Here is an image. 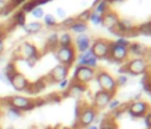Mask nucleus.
Instances as JSON below:
<instances>
[{"mask_svg":"<svg viewBox=\"0 0 151 129\" xmlns=\"http://www.w3.org/2000/svg\"><path fill=\"white\" fill-rule=\"evenodd\" d=\"M97 82L100 87V90L107 91L110 94H113L117 89L116 79H113L109 73L106 72H98L97 73Z\"/></svg>","mask_w":151,"mask_h":129,"instance_id":"nucleus-1","label":"nucleus"},{"mask_svg":"<svg viewBox=\"0 0 151 129\" xmlns=\"http://www.w3.org/2000/svg\"><path fill=\"white\" fill-rule=\"evenodd\" d=\"M57 59L59 62L66 67H70L74 61H76V50L73 46L68 47H59L57 49Z\"/></svg>","mask_w":151,"mask_h":129,"instance_id":"nucleus-2","label":"nucleus"},{"mask_svg":"<svg viewBox=\"0 0 151 129\" xmlns=\"http://www.w3.org/2000/svg\"><path fill=\"white\" fill-rule=\"evenodd\" d=\"M8 104L14 107V108H17L20 111H27V110H31V109H33L35 107V102L34 101H32L28 97L20 96V95L11 96L9 100H8Z\"/></svg>","mask_w":151,"mask_h":129,"instance_id":"nucleus-3","label":"nucleus"},{"mask_svg":"<svg viewBox=\"0 0 151 129\" xmlns=\"http://www.w3.org/2000/svg\"><path fill=\"white\" fill-rule=\"evenodd\" d=\"M73 77H74V82L85 84L94 77V69H92L87 66H78L74 70Z\"/></svg>","mask_w":151,"mask_h":129,"instance_id":"nucleus-4","label":"nucleus"},{"mask_svg":"<svg viewBox=\"0 0 151 129\" xmlns=\"http://www.w3.org/2000/svg\"><path fill=\"white\" fill-rule=\"evenodd\" d=\"M147 69V62L143 57H137L127 62L126 64V70L132 74V75H139L144 74Z\"/></svg>","mask_w":151,"mask_h":129,"instance_id":"nucleus-5","label":"nucleus"},{"mask_svg":"<svg viewBox=\"0 0 151 129\" xmlns=\"http://www.w3.org/2000/svg\"><path fill=\"white\" fill-rule=\"evenodd\" d=\"M127 111L133 117H143L150 111V106L145 101H133L130 103Z\"/></svg>","mask_w":151,"mask_h":129,"instance_id":"nucleus-6","label":"nucleus"},{"mask_svg":"<svg viewBox=\"0 0 151 129\" xmlns=\"http://www.w3.org/2000/svg\"><path fill=\"white\" fill-rule=\"evenodd\" d=\"M90 49L97 59L98 57H105L110 54V42H107L105 40H97L91 46Z\"/></svg>","mask_w":151,"mask_h":129,"instance_id":"nucleus-7","label":"nucleus"},{"mask_svg":"<svg viewBox=\"0 0 151 129\" xmlns=\"http://www.w3.org/2000/svg\"><path fill=\"white\" fill-rule=\"evenodd\" d=\"M97 115V111L93 107H85L79 114V124L81 127H88L92 124Z\"/></svg>","mask_w":151,"mask_h":129,"instance_id":"nucleus-8","label":"nucleus"},{"mask_svg":"<svg viewBox=\"0 0 151 129\" xmlns=\"http://www.w3.org/2000/svg\"><path fill=\"white\" fill-rule=\"evenodd\" d=\"M113 60L116 61H124L129 55V49L123 46H118L114 42L110 43V54Z\"/></svg>","mask_w":151,"mask_h":129,"instance_id":"nucleus-9","label":"nucleus"},{"mask_svg":"<svg viewBox=\"0 0 151 129\" xmlns=\"http://www.w3.org/2000/svg\"><path fill=\"white\" fill-rule=\"evenodd\" d=\"M112 95L113 94H110L107 91H104V90H99L94 94V97H93V104L96 108L98 109H103L105 108L106 106H109L110 101L112 100Z\"/></svg>","mask_w":151,"mask_h":129,"instance_id":"nucleus-10","label":"nucleus"},{"mask_svg":"<svg viewBox=\"0 0 151 129\" xmlns=\"http://www.w3.org/2000/svg\"><path fill=\"white\" fill-rule=\"evenodd\" d=\"M67 73H68V67H66V66L59 63V64H57V66L50 72L48 76L51 77V80H52L53 82H58V83H59L60 81H63V80L66 79Z\"/></svg>","mask_w":151,"mask_h":129,"instance_id":"nucleus-11","label":"nucleus"},{"mask_svg":"<svg viewBox=\"0 0 151 129\" xmlns=\"http://www.w3.org/2000/svg\"><path fill=\"white\" fill-rule=\"evenodd\" d=\"M11 84L12 87L18 90V91H24V90H27L28 89V86H29V82L27 81V79L21 74V73H17L12 79H11Z\"/></svg>","mask_w":151,"mask_h":129,"instance_id":"nucleus-12","label":"nucleus"},{"mask_svg":"<svg viewBox=\"0 0 151 129\" xmlns=\"http://www.w3.org/2000/svg\"><path fill=\"white\" fill-rule=\"evenodd\" d=\"M118 21H119V18L116 13L111 12V11H107L106 13L103 14V19H101V23L110 30H113L117 25H118Z\"/></svg>","mask_w":151,"mask_h":129,"instance_id":"nucleus-13","label":"nucleus"},{"mask_svg":"<svg viewBox=\"0 0 151 129\" xmlns=\"http://www.w3.org/2000/svg\"><path fill=\"white\" fill-rule=\"evenodd\" d=\"M20 53L22 56H25L26 59L31 57V56H34V55H38V49L34 45L29 43V42H24L21 43L20 46Z\"/></svg>","mask_w":151,"mask_h":129,"instance_id":"nucleus-14","label":"nucleus"},{"mask_svg":"<svg viewBox=\"0 0 151 129\" xmlns=\"http://www.w3.org/2000/svg\"><path fill=\"white\" fill-rule=\"evenodd\" d=\"M76 42H77V48H78L79 52L84 53V52L90 49V43L91 42H90V38L86 34H79L77 36Z\"/></svg>","mask_w":151,"mask_h":129,"instance_id":"nucleus-15","label":"nucleus"},{"mask_svg":"<svg viewBox=\"0 0 151 129\" xmlns=\"http://www.w3.org/2000/svg\"><path fill=\"white\" fill-rule=\"evenodd\" d=\"M84 91H85V86L81 84V83L74 82L72 86H70V88H68V93H67V94L71 95V96L77 97V96H80Z\"/></svg>","mask_w":151,"mask_h":129,"instance_id":"nucleus-16","label":"nucleus"},{"mask_svg":"<svg viewBox=\"0 0 151 129\" xmlns=\"http://www.w3.org/2000/svg\"><path fill=\"white\" fill-rule=\"evenodd\" d=\"M22 28L27 34H35L42 28V25L40 22H38V21H34V22L26 23L25 26H22Z\"/></svg>","mask_w":151,"mask_h":129,"instance_id":"nucleus-17","label":"nucleus"},{"mask_svg":"<svg viewBox=\"0 0 151 129\" xmlns=\"http://www.w3.org/2000/svg\"><path fill=\"white\" fill-rule=\"evenodd\" d=\"M13 20L17 26H21V27L25 26L26 25V13L22 12L21 9L15 11V13L13 14Z\"/></svg>","mask_w":151,"mask_h":129,"instance_id":"nucleus-18","label":"nucleus"},{"mask_svg":"<svg viewBox=\"0 0 151 129\" xmlns=\"http://www.w3.org/2000/svg\"><path fill=\"white\" fill-rule=\"evenodd\" d=\"M41 6V0H29L27 2H25L22 6H21V11L27 13V12H32L35 7H40Z\"/></svg>","mask_w":151,"mask_h":129,"instance_id":"nucleus-19","label":"nucleus"},{"mask_svg":"<svg viewBox=\"0 0 151 129\" xmlns=\"http://www.w3.org/2000/svg\"><path fill=\"white\" fill-rule=\"evenodd\" d=\"M4 75L8 79V81H11V79L18 73L17 72V68H15V64L13 63V62H8L7 64H6V67H5V69H4ZM11 83V82H9Z\"/></svg>","mask_w":151,"mask_h":129,"instance_id":"nucleus-20","label":"nucleus"},{"mask_svg":"<svg viewBox=\"0 0 151 129\" xmlns=\"http://www.w3.org/2000/svg\"><path fill=\"white\" fill-rule=\"evenodd\" d=\"M58 43H59V47H68V46H72V38H71V35L68 33H64L58 39Z\"/></svg>","mask_w":151,"mask_h":129,"instance_id":"nucleus-21","label":"nucleus"},{"mask_svg":"<svg viewBox=\"0 0 151 129\" xmlns=\"http://www.w3.org/2000/svg\"><path fill=\"white\" fill-rule=\"evenodd\" d=\"M73 32H76V33H79V34H84V32L87 29V26H86V23H84V22H79V21H76L71 27H70Z\"/></svg>","mask_w":151,"mask_h":129,"instance_id":"nucleus-22","label":"nucleus"},{"mask_svg":"<svg viewBox=\"0 0 151 129\" xmlns=\"http://www.w3.org/2000/svg\"><path fill=\"white\" fill-rule=\"evenodd\" d=\"M127 49H129V52H131L132 54H136V55H142L144 53V47L139 43H130Z\"/></svg>","mask_w":151,"mask_h":129,"instance_id":"nucleus-23","label":"nucleus"},{"mask_svg":"<svg viewBox=\"0 0 151 129\" xmlns=\"http://www.w3.org/2000/svg\"><path fill=\"white\" fill-rule=\"evenodd\" d=\"M109 5H110V1L109 0H101L98 5H97V8H96V12H98L99 14H104L109 11Z\"/></svg>","mask_w":151,"mask_h":129,"instance_id":"nucleus-24","label":"nucleus"},{"mask_svg":"<svg viewBox=\"0 0 151 129\" xmlns=\"http://www.w3.org/2000/svg\"><path fill=\"white\" fill-rule=\"evenodd\" d=\"M7 116H8L9 118H18V117H20V116H21V111H20V110H18L17 108H14V107L9 106V107H8V109H7Z\"/></svg>","mask_w":151,"mask_h":129,"instance_id":"nucleus-25","label":"nucleus"},{"mask_svg":"<svg viewBox=\"0 0 151 129\" xmlns=\"http://www.w3.org/2000/svg\"><path fill=\"white\" fill-rule=\"evenodd\" d=\"M44 23L48 27H53L57 25V20L52 14H45L44 15Z\"/></svg>","mask_w":151,"mask_h":129,"instance_id":"nucleus-26","label":"nucleus"},{"mask_svg":"<svg viewBox=\"0 0 151 129\" xmlns=\"http://www.w3.org/2000/svg\"><path fill=\"white\" fill-rule=\"evenodd\" d=\"M101 19H103V15L94 11V12H92L90 14V19L88 20H91L92 23H94V25H99V23H101Z\"/></svg>","mask_w":151,"mask_h":129,"instance_id":"nucleus-27","label":"nucleus"},{"mask_svg":"<svg viewBox=\"0 0 151 129\" xmlns=\"http://www.w3.org/2000/svg\"><path fill=\"white\" fill-rule=\"evenodd\" d=\"M138 32L143 34H151V22H145L138 27Z\"/></svg>","mask_w":151,"mask_h":129,"instance_id":"nucleus-28","label":"nucleus"},{"mask_svg":"<svg viewBox=\"0 0 151 129\" xmlns=\"http://www.w3.org/2000/svg\"><path fill=\"white\" fill-rule=\"evenodd\" d=\"M98 129H116V124L113 123L112 120H105V121H103L100 128H98Z\"/></svg>","mask_w":151,"mask_h":129,"instance_id":"nucleus-29","label":"nucleus"},{"mask_svg":"<svg viewBox=\"0 0 151 129\" xmlns=\"http://www.w3.org/2000/svg\"><path fill=\"white\" fill-rule=\"evenodd\" d=\"M90 14H91V12L90 11H84L83 13H80L79 15H78V18H77V20L79 21V22H86L88 19H90Z\"/></svg>","mask_w":151,"mask_h":129,"instance_id":"nucleus-30","label":"nucleus"},{"mask_svg":"<svg viewBox=\"0 0 151 129\" xmlns=\"http://www.w3.org/2000/svg\"><path fill=\"white\" fill-rule=\"evenodd\" d=\"M31 13H32V15H33L34 18H37V19L44 18V9H42L41 7H35Z\"/></svg>","mask_w":151,"mask_h":129,"instance_id":"nucleus-31","label":"nucleus"},{"mask_svg":"<svg viewBox=\"0 0 151 129\" xmlns=\"http://www.w3.org/2000/svg\"><path fill=\"white\" fill-rule=\"evenodd\" d=\"M47 42H48V45H50V46L54 47L55 45H58V35H57V34H51V35L48 36Z\"/></svg>","mask_w":151,"mask_h":129,"instance_id":"nucleus-32","label":"nucleus"},{"mask_svg":"<svg viewBox=\"0 0 151 129\" xmlns=\"http://www.w3.org/2000/svg\"><path fill=\"white\" fill-rule=\"evenodd\" d=\"M116 45H118V46H123V47H126V48H129V46H130V41L127 40V39H124V38H120V39H118L116 42H114Z\"/></svg>","mask_w":151,"mask_h":129,"instance_id":"nucleus-33","label":"nucleus"},{"mask_svg":"<svg viewBox=\"0 0 151 129\" xmlns=\"http://www.w3.org/2000/svg\"><path fill=\"white\" fill-rule=\"evenodd\" d=\"M144 122H145L146 128H147V129H151V110L145 114V116H144Z\"/></svg>","mask_w":151,"mask_h":129,"instance_id":"nucleus-34","label":"nucleus"},{"mask_svg":"<svg viewBox=\"0 0 151 129\" xmlns=\"http://www.w3.org/2000/svg\"><path fill=\"white\" fill-rule=\"evenodd\" d=\"M76 21H77V20H76L74 18H67V19H65V20L63 21V26H65V27H71Z\"/></svg>","mask_w":151,"mask_h":129,"instance_id":"nucleus-35","label":"nucleus"},{"mask_svg":"<svg viewBox=\"0 0 151 129\" xmlns=\"http://www.w3.org/2000/svg\"><path fill=\"white\" fill-rule=\"evenodd\" d=\"M38 59H39V54H38V55H34V56H31V57H28V59H26V62L32 67V66H34V64L37 63Z\"/></svg>","mask_w":151,"mask_h":129,"instance_id":"nucleus-36","label":"nucleus"},{"mask_svg":"<svg viewBox=\"0 0 151 129\" xmlns=\"http://www.w3.org/2000/svg\"><path fill=\"white\" fill-rule=\"evenodd\" d=\"M126 81H127V77H126L125 75H120L118 79H116V83H117V86H123V84L126 83Z\"/></svg>","mask_w":151,"mask_h":129,"instance_id":"nucleus-37","label":"nucleus"},{"mask_svg":"<svg viewBox=\"0 0 151 129\" xmlns=\"http://www.w3.org/2000/svg\"><path fill=\"white\" fill-rule=\"evenodd\" d=\"M68 86H70V81L67 79H65V80L59 82V88L60 89H66V88H68Z\"/></svg>","mask_w":151,"mask_h":129,"instance_id":"nucleus-38","label":"nucleus"},{"mask_svg":"<svg viewBox=\"0 0 151 129\" xmlns=\"http://www.w3.org/2000/svg\"><path fill=\"white\" fill-rule=\"evenodd\" d=\"M119 101L118 100H111L110 101V103H109V107H110V109H117L118 107H119Z\"/></svg>","mask_w":151,"mask_h":129,"instance_id":"nucleus-39","label":"nucleus"},{"mask_svg":"<svg viewBox=\"0 0 151 129\" xmlns=\"http://www.w3.org/2000/svg\"><path fill=\"white\" fill-rule=\"evenodd\" d=\"M24 1H26V0H11V6L12 7H15V6H18V5H20L21 2H24Z\"/></svg>","mask_w":151,"mask_h":129,"instance_id":"nucleus-40","label":"nucleus"},{"mask_svg":"<svg viewBox=\"0 0 151 129\" xmlns=\"http://www.w3.org/2000/svg\"><path fill=\"white\" fill-rule=\"evenodd\" d=\"M7 5H8V2H7L6 0H0V12H1L4 8H6Z\"/></svg>","mask_w":151,"mask_h":129,"instance_id":"nucleus-41","label":"nucleus"},{"mask_svg":"<svg viewBox=\"0 0 151 129\" xmlns=\"http://www.w3.org/2000/svg\"><path fill=\"white\" fill-rule=\"evenodd\" d=\"M57 13H58V15L59 16H65V11L63 9V8H57Z\"/></svg>","mask_w":151,"mask_h":129,"instance_id":"nucleus-42","label":"nucleus"},{"mask_svg":"<svg viewBox=\"0 0 151 129\" xmlns=\"http://www.w3.org/2000/svg\"><path fill=\"white\" fill-rule=\"evenodd\" d=\"M2 50H4V42L2 40H0V53H2Z\"/></svg>","mask_w":151,"mask_h":129,"instance_id":"nucleus-43","label":"nucleus"},{"mask_svg":"<svg viewBox=\"0 0 151 129\" xmlns=\"http://www.w3.org/2000/svg\"><path fill=\"white\" fill-rule=\"evenodd\" d=\"M86 129H98V127L97 125H88Z\"/></svg>","mask_w":151,"mask_h":129,"instance_id":"nucleus-44","label":"nucleus"},{"mask_svg":"<svg viewBox=\"0 0 151 129\" xmlns=\"http://www.w3.org/2000/svg\"><path fill=\"white\" fill-rule=\"evenodd\" d=\"M48 1H52V0H41V5H45V4H47Z\"/></svg>","mask_w":151,"mask_h":129,"instance_id":"nucleus-45","label":"nucleus"},{"mask_svg":"<svg viewBox=\"0 0 151 129\" xmlns=\"http://www.w3.org/2000/svg\"><path fill=\"white\" fill-rule=\"evenodd\" d=\"M149 93L151 94V80H150V82H149Z\"/></svg>","mask_w":151,"mask_h":129,"instance_id":"nucleus-46","label":"nucleus"},{"mask_svg":"<svg viewBox=\"0 0 151 129\" xmlns=\"http://www.w3.org/2000/svg\"><path fill=\"white\" fill-rule=\"evenodd\" d=\"M2 35H4V34H2V32L0 30V40H2Z\"/></svg>","mask_w":151,"mask_h":129,"instance_id":"nucleus-47","label":"nucleus"},{"mask_svg":"<svg viewBox=\"0 0 151 129\" xmlns=\"http://www.w3.org/2000/svg\"><path fill=\"white\" fill-rule=\"evenodd\" d=\"M109 1H117V0H109Z\"/></svg>","mask_w":151,"mask_h":129,"instance_id":"nucleus-48","label":"nucleus"},{"mask_svg":"<svg viewBox=\"0 0 151 129\" xmlns=\"http://www.w3.org/2000/svg\"><path fill=\"white\" fill-rule=\"evenodd\" d=\"M0 115H1V107H0Z\"/></svg>","mask_w":151,"mask_h":129,"instance_id":"nucleus-49","label":"nucleus"}]
</instances>
